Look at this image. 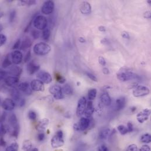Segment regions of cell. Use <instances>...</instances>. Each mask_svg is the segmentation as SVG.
Wrapping results in <instances>:
<instances>
[{"label": "cell", "mask_w": 151, "mask_h": 151, "mask_svg": "<svg viewBox=\"0 0 151 151\" xmlns=\"http://www.w3.org/2000/svg\"><path fill=\"white\" fill-rule=\"evenodd\" d=\"M33 50L36 55L42 56L49 54L51 51V47L47 43L39 42L34 45Z\"/></svg>", "instance_id": "cell-1"}, {"label": "cell", "mask_w": 151, "mask_h": 151, "mask_svg": "<svg viewBox=\"0 0 151 151\" xmlns=\"http://www.w3.org/2000/svg\"><path fill=\"white\" fill-rule=\"evenodd\" d=\"M51 146L53 148H58L64 145V134L62 131H57L51 139Z\"/></svg>", "instance_id": "cell-2"}, {"label": "cell", "mask_w": 151, "mask_h": 151, "mask_svg": "<svg viewBox=\"0 0 151 151\" xmlns=\"http://www.w3.org/2000/svg\"><path fill=\"white\" fill-rule=\"evenodd\" d=\"M32 24L34 27L37 30H44L47 27L48 21L43 15H38L34 18Z\"/></svg>", "instance_id": "cell-3"}, {"label": "cell", "mask_w": 151, "mask_h": 151, "mask_svg": "<svg viewBox=\"0 0 151 151\" xmlns=\"http://www.w3.org/2000/svg\"><path fill=\"white\" fill-rule=\"evenodd\" d=\"M117 78L122 82L133 79H140V77L131 71H121L117 74Z\"/></svg>", "instance_id": "cell-4"}, {"label": "cell", "mask_w": 151, "mask_h": 151, "mask_svg": "<svg viewBox=\"0 0 151 151\" xmlns=\"http://www.w3.org/2000/svg\"><path fill=\"white\" fill-rule=\"evenodd\" d=\"M90 125L89 118L82 117L79 122L74 125V130L76 131H84L88 129Z\"/></svg>", "instance_id": "cell-5"}, {"label": "cell", "mask_w": 151, "mask_h": 151, "mask_svg": "<svg viewBox=\"0 0 151 151\" xmlns=\"http://www.w3.org/2000/svg\"><path fill=\"white\" fill-rule=\"evenodd\" d=\"M49 92L53 95L54 98L56 100H60L64 98V94L62 92V88L59 85H52L50 87Z\"/></svg>", "instance_id": "cell-6"}, {"label": "cell", "mask_w": 151, "mask_h": 151, "mask_svg": "<svg viewBox=\"0 0 151 151\" xmlns=\"http://www.w3.org/2000/svg\"><path fill=\"white\" fill-rule=\"evenodd\" d=\"M132 93L135 97H142L149 95L150 90L146 87L143 85H138L134 89Z\"/></svg>", "instance_id": "cell-7"}, {"label": "cell", "mask_w": 151, "mask_h": 151, "mask_svg": "<svg viewBox=\"0 0 151 151\" xmlns=\"http://www.w3.org/2000/svg\"><path fill=\"white\" fill-rule=\"evenodd\" d=\"M87 100L85 97L81 98L78 102L77 108V117L80 118L84 115L87 106Z\"/></svg>", "instance_id": "cell-8"}, {"label": "cell", "mask_w": 151, "mask_h": 151, "mask_svg": "<svg viewBox=\"0 0 151 151\" xmlns=\"http://www.w3.org/2000/svg\"><path fill=\"white\" fill-rule=\"evenodd\" d=\"M37 77L38 80L41 81L44 84H49L52 81V76L48 72L41 71L38 72Z\"/></svg>", "instance_id": "cell-9"}, {"label": "cell", "mask_w": 151, "mask_h": 151, "mask_svg": "<svg viewBox=\"0 0 151 151\" xmlns=\"http://www.w3.org/2000/svg\"><path fill=\"white\" fill-rule=\"evenodd\" d=\"M55 4L52 1H45L41 8L42 13L45 15L51 14L54 10Z\"/></svg>", "instance_id": "cell-10"}, {"label": "cell", "mask_w": 151, "mask_h": 151, "mask_svg": "<svg viewBox=\"0 0 151 151\" xmlns=\"http://www.w3.org/2000/svg\"><path fill=\"white\" fill-rule=\"evenodd\" d=\"M31 87L32 91L36 92H43L45 90L44 83L38 79H34L31 83Z\"/></svg>", "instance_id": "cell-11"}, {"label": "cell", "mask_w": 151, "mask_h": 151, "mask_svg": "<svg viewBox=\"0 0 151 151\" xmlns=\"http://www.w3.org/2000/svg\"><path fill=\"white\" fill-rule=\"evenodd\" d=\"M12 62L15 65L19 64L23 59V55L21 51L16 50L10 54Z\"/></svg>", "instance_id": "cell-12"}, {"label": "cell", "mask_w": 151, "mask_h": 151, "mask_svg": "<svg viewBox=\"0 0 151 151\" xmlns=\"http://www.w3.org/2000/svg\"><path fill=\"white\" fill-rule=\"evenodd\" d=\"M150 115V110L149 109H145L141 112L138 113L136 116L137 120L139 123H143L144 122H145L148 119Z\"/></svg>", "instance_id": "cell-13"}, {"label": "cell", "mask_w": 151, "mask_h": 151, "mask_svg": "<svg viewBox=\"0 0 151 151\" xmlns=\"http://www.w3.org/2000/svg\"><path fill=\"white\" fill-rule=\"evenodd\" d=\"M3 108L7 111H12L15 107V102L11 99H5L2 103Z\"/></svg>", "instance_id": "cell-14"}, {"label": "cell", "mask_w": 151, "mask_h": 151, "mask_svg": "<svg viewBox=\"0 0 151 151\" xmlns=\"http://www.w3.org/2000/svg\"><path fill=\"white\" fill-rule=\"evenodd\" d=\"M18 89L27 95H30L32 93V90L31 89V85L27 82H24L19 84L18 85Z\"/></svg>", "instance_id": "cell-15"}, {"label": "cell", "mask_w": 151, "mask_h": 151, "mask_svg": "<svg viewBox=\"0 0 151 151\" xmlns=\"http://www.w3.org/2000/svg\"><path fill=\"white\" fill-rule=\"evenodd\" d=\"M80 11L81 13L84 15L90 14L92 11V8L91 4L87 1L83 2L80 5Z\"/></svg>", "instance_id": "cell-16"}, {"label": "cell", "mask_w": 151, "mask_h": 151, "mask_svg": "<svg viewBox=\"0 0 151 151\" xmlns=\"http://www.w3.org/2000/svg\"><path fill=\"white\" fill-rule=\"evenodd\" d=\"M95 111V108L93 106V103L91 101H89L88 102H87V106L86 109L84 112V115L85 116V118H90L92 115L94 113Z\"/></svg>", "instance_id": "cell-17"}, {"label": "cell", "mask_w": 151, "mask_h": 151, "mask_svg": "<svg viewBox=\"0 0 151 151\" xmlns=\"http://www.w3.org/2000/svg\"><path fill=\"white\" fill-rule=\"evenodd\" d=\"M40 68V66L36 64L34 61L29 62L27 64V70L28 71V73L30 75H32L34 74L39 71Z\"/></svg>", "instance_id": "cell-18"}, {"label": "cell", "mask_w": 151, "mask_h": 151, "mask_svg": "<svg viewBox=\"0 0 151 151\" xmlns=\"http://www.w3.org/2000/svg\"><path fill=\"white\" fill-rule=\"evenodd\" d=\"M19 82V78L16 77L9 76L5 79V83L6 85L9 87L14 88L18 84Z\"/></svg>", "instance_id": "cell-19"}, {"label": "cell", "mask_w": 151, "mask_h": 151, "mask_svg": "<svg viewBox=\"0 0 151 151\" xmlns=\"http://www.w3.org/2000/svg\"><path fill=\"white\" fill-rule=\"evenodd\" d=\"M116 109L117 111L123 109L126 103V99L124 97H121L116 100Z\"/></svg>", "instance_id": "cell-20"}, {"label": "cell", "mask_w": 151, "mask_h": 151, "mask_svg": "<svg viewBox=\"0 0 151 151\" xmlns=\"http://www.w3.org/2000/svg\"><path fill=\"white\" fill-rule=\"evenodd\" d=\"M22 72V69L18 66H12L8 71V75H9L10 76L13 77H18Z\"/></svg>", "instance_id": "cell-21"}, {"label": "cell", "mask_w": 151, "mask_h": 151, "mask_svg": "<svg viewBox=\"0 0 151 151\" xmlns=\"http://www.w3.org/2000/svg\"><path fill=\"white\" fill-rule=\"evenodd\" d=\"M100 98H101V102L102 103V104H103L104 105H105V106H110L111 105L112 100H111L110 96L109 95V94H108L107 92L102 93L101 95Z\"/></svg>", "instance_id": "cell-22"}, {"label": "cell", "mask_w": 151, "mask_h": 151, "mask_svg": "<svg viewBox=\"0 0 151 151\" xmlns=\"http://www.w3.org/2000/svg\"><path fill=\"white\" fill-rule=\"evenodd\" d=\"M10 93L11 97H12L13 100L18 104V102L20 101V100L22 99L19 91L15 88H13L11 89Z\"/></svg>", "instance_id": "cell-23"}, {"label": "cell", "mask_w": 151, "mask_h": 151, "mask_svg": "<svg viewBox=\"0 0 151 151\" xmlns=\"http://www.w3.org/2000/svg\"><path fill=\"white\" fill-rule=\"evenodd\" d=\"M31 45H32V40L29 37H27L24 39V40L22 41L20 46V49L23 51H26V50L30 48Z\"/></svg>", "instance_id": "cell-24"}, {"label": "cell", "mask_w": 151, "mask_h": 151, "mask_svg": "<svg viewBox=\"0 0 151 151\" xmlns=\"http://www.w3.org/2000/svg\"><path fill=\"white\" fill-rule=\"evenodd\" d=\"M49 123V120L48 119H43L41 120L37 124V129L38 131L40 132H43V131L45 130L46 126H47Z\"/></svg>", "instance_id": "cell-25"}, {"label": "cell", "mask_w": 151, "mask_h": 151, "mask_svg": "<svg viewBox=\"0 0 151 151\" xmlns=\"http://www.w3.org/2000/svg\"><path fill=\"white\" fill-rule=\"evenodd\" d=\"M111 134V131L109 128H104L102 130L99 134V138L101 140H105Z\"/></svg>", "instance_id": "cell-26"}, {"label": "cell", "mask_w": 151, "mask_h": 151, "mask_svg": "<svg viewBox=\"0 0 151 151\" xmlns=\"http://www.w3.org/2000/svg\"><path fill=\"white\" fill-rule=\"evenodd\" d=\"M62 90L64 94L67 95H71L73 94V89L72 87L68 84H66L64 85V87L62 88Z\"/></svg>", "instance_id": "cell-27"}, {"label": "cell", "mask_w": 151, "mask_h": 151, "mask_svg": "<svg viewBox=\"0 0 151 151\" xmlns=\"http://www.w3.org/2000/svg\"><path fill=\"white\" fill-rule=\"evenodd\" d=\"M97 91L95 88H92L88 91V98L89 101L94 100L97 97Z\"/></svg>", "instance_id": "cell-28"}, {"label": "cell", "mask_w": 151, "mask_h": 151, "mask_svg": "<svg viewBox=\"0 0 151 151\" xmlns=\"http://www.w3.org/2000/svg\"><path fill=\"white\" fill-rule=\"evenodd\" d=\"M11 64H12V61H11V55L10 54H8L5 58H4L3 63H2V66L4 68H7L8 66H9Z\"/></svg>", "instance_id": "cell-29"}, {"label": "cell", "mask_w": 151, "mask_h": 151, "mask_svg": "<svg viewBox=\"0 0 151 151\" xmlns=\"http://www.w3.org/2000/svg\"><path fill=\"white\" fill-rule=\"evenodd\" d=\"M32 149V145L30 141L26 140L23 142L22 149L24 151H31Z\"/></svg>", "instance_id": "cell-30"}, {"label": "cell", "mask_w": 151, "mask_h": 151, "mask_svg": "<svg viewBox=\"0 0 151 151\" xmlns=\"http://www.w3.org/2000/svg\"><path fill=\"white\" fill-rule=\"evenodd\" d=\"M51 36V30L48 28H46L45 29H44L42 31V37L43 38L44 40H48Z\"/></svg>", "instance_id": "cell-31"}, {"label": "cell", "mask_w": 151, "mask_h": 151, "mask_svg": "<svg viewBox=\"0 0 151 151\" xmlns=\"http://www.w3.org/2000/svg\"><path fill=\"white\" fill-rule=\"evenodd\" d=\"M19 146L17 142H13L7 146L5 151H18Z\"/></svg>", "instance_id": "cell-32"}, {"label": "cell", "mask_w": 151, "mask_h": 151, "mask_svg": "<svg viewBox=\"0 0 151 151\" xmlns=\"http://www.w3.org/2000/svg\"><path fill=\"white\" fill-rule=\"evenodd\" d=\"M141 141L142 143L149 144L151 142V136L149 134H144L141 136Z\"/></svg>", "instance_id": "cell-33"}, {"label": "cell", "mask_w": 151, "mask_h": 151, "mask_svg": "<svg viewBox=\"0 0 151 151\" xmlns=\"http://www.w3.org/2000/svg\"><path fill=\"white\" fill-rule=\"evenodd\" d=\"M55 77L56 80L57 81V82L59 83L60 84H63L65 83L66 79L63 76L60 75L59 73H55Z\"/></svg>", "instance_id": "cell-34"}, {"label": "cell", "mask_w": 151, "mask_h": 151, "mask_svg": "<svg viewBox=\"0 0 151 151\" xmlns=\"http://www.w3.org/2000/svg\"><path fill=\"white\" fill-rule=\"evenodd\" d=\"M117 129H118V131L120 132V134L122 135H124L126 134L127 133H128V131L127 128L123 125H119L117 127Z\"/></svg>", "instance_id": "cell-35"}, {"label": "cell", "mask_w": 151, "mask_h": 151, "mask_svg": "<svg viewBox=\"0 0 151 151\" xmlns=\"http://www.w3.org/2000/svg\"><path fill=\"white\" fill-rule=\"evenodd\" d=\"M8 131V127L4 125L3 123L0 125V136L4 137Z\"/></svg>", "instance_id": "cell-36"}, {"label": "cell", "mask_w": 151, "mask_h": 151, "mask_svg": "<svg viewBox=\"0 0 151 151\" xmlns=\"http://www.w3.org/2000/svg\"><path fill=\"white\" fill-rule=\"evenodd\" d=\"M19 4H21L22 5H27V6H31L33 5L36 4V1H32V0H30V1H27V0H25V1H19Z\"/></svg>", "instance_id": "cell-37"}, {"label": "cell", "mask_w": 151, "mask_h": 151, "mask_svg": "<svg viewBox=\"0 0 151 151\" xmlns=\"http://www.w3.org/2000/svg\"><path fill=\"white\" fill-rule=\"evenodd\" d=\"M15 17H16V11L15 10L11 11L9 13V22H11V23L13 22L15 18Z\"/></svg>", "instance_id": "cell-38"}, {"label": "cell", "mask_w": 151, "mask_h": 151, "mask_svg": "<svg viewBox=\"0 0 151 151\" xmlns=\"http://www.w3.org/2000/svg\"><path fill=\"white\" fill-rule=\"evenodd\" d=\"M32 37L34 40H37L40 37V33L37 30H33L31 31Z\"/></svg>", "instance_id": "cell-39"}, {"label": "cell", "mask_w": 151, "mask_h": 151, "mask_svg": "<svg viewBox=\"0 0 151 151\" xmlns=\"http://www.w3.org/2000/svg\"><path fill=\"white\" fill-rule=\"evenodd\" d=\"M28 116L29 119H31V120H35V119H36V118L37 117V113L36 112H35L34 111H29L28 114Z\"/></svg>", "instance_id": "cell-40"}, {"label": "cell", "mask_w": 151, "mask_h": 151, "mask_svg": "<svg viewBox=\"0 0 151 151\" xmlns=\"http://www.w3.org/2000/svg\"><path fill=\"white\" fill-rule=\"evenodd\" d=\"M7 41V37L4 34H0V47L3 46Z\"/></svg>", "instance_id": "cell-41"}, {"label": "cell", "mask_w": 151, "mask_h": 151, "mask_svg": "<svg viewBox=\"0 0 151 151\" xmlns=\"http://www.w3.org/2000/svg\"><path fill=\"white\" fill-rule=\"evenodd\" d=\"M97 151H110V150L106 145L102 144L98 146Z\"/></svg>", "instance_id": "cell-42"}, {"label": "cell", "mask_w": 151, "mask_h": 151, "mask_svg": "<svg viewBox=\"0 0 151 151\" xmlns=\"http://www.w3.org/2000/svg\"><path fill=\"white\" fill-rule=\"evenodd\" d=\"M126 151H138L137 145L135 144H131L127 148Z\"/></svg>", "instance_id": "cell-43"}, {"label": "cell", "mask_w": 151, "mask_h": 151, "mask_svg": "<svg viewBox=\"0 0 151 151\" xmlns=\"http://www.w3.org/2000/svg\"><path fill=\"white\" fill-rule=\"evenodd\" d=\"M86 74H87V77H88L89 79H91L92 81H95V82H97V81H98V79H97V78L94 75H93L92 74H91V73H90V72H86Z\"/></svg>", "instance_id": "cell-44"}, {"label": "cell", "mask_w": 151, "mask_h": 151, "mask_svg": "<svg viewBox=\"0 0 151 151\" xmlns=\"http://www.w3.org/2000/svg\"><path fill=\"white\" fill-rule=\"evenodd\" d=\"M98 61L99 63L102 65V66H105L106 65V61L105 60V58L103 56H99V58H98Z\"/></svg>", "instance_id": "cell-45"}, {"label": "cell", "mask_w": 151, "mask_h": 151, "mask_svg": "<svg viewBox=\"0 0 151 151\" xmlns=\"http://www.w3.org/2000/svg\"><path fill=\"white\" fill-rule=\"evenodd\" d=\"M7 75H8L7 72L3 70H0V81L4 79L7 77Z\"/></svg>", "instance_id": "cell-46"}, {"label": "cell", "mask_w": 151, "mask_h": 151, "mask_svg": "<svg viewBox=\"0 0 151 151\" xmlns=\"http://www.w3.org/2000/svg\"><path fill=\"white\" fill-rule=\"evenodd\" d=\"M21 40L20 39H18L14 44L13 46V49L14 50H16V49H18L19 48L20 46V45H21Z\"/></svg>", "instance_id": "cell-47"}, {"label": "cell", "mask_w": 151, "mask_h": 151, "mask_svg": "<svg viewBox=\"0 0 151 151\" xmlns=\"http://www.w3.org/2000/svg\"><path fill=\"white\" fill-rule=\"evenodd\" d=\"M139 151H150V148L148 145H144L139 149Z\"/></svg>", "instance_id": "cell-48"}, {"label": "cell", "mask_w": 151, "mask_h": 151, "mask_svg": "<svg viewBox=\"0 0 151 151\" xmlns=\"http://www.w3.org/2000/svg\"><path fill=\"white\" fill-rule=\"evenodd\" d=\"M30 58H31V51H29L27 53V54L26 55L25 57L24 58V61L25 62H28V61H30Z\"/></svg>", "instance_id": "cell-49"}, {"label": "cell", "mask_w": 151, "mask_h": 151, "mask_svg": "<svg viewBox=\"0 0 151 151\" xmlns=\"http://www.w3.org/2000/svg\"><path fill=\"white\" fill-rule=\"evenodd\" d=\"M37 139L39 141H43L45 139V134L43 132H40L37 136Z\"/></svg>", "instance_id": "cell-50"}, {"label": "cell", "mask_w": 151, "mask_h": 151, "mask_svg": "<svg viewBox=\"0 0 151 151\" xmlns=\"http://www.w3.org/2000/svg\"><path fill=\"white\" fill-rule=\"evenodd\" d=\"M121 36L125 39H130V36L129 33L126 32V31H123L122 32Z\"/></svg>", "instance_id": "cell-51"}, {"label": "cell", "mask_w": 151, "mask_h": 151, "mask_svg": "<svg viewBox=\"0 0 151 151\" xmlns=\"http://www.w3.org/2000/svg\"><path fill=\"white\" fill-rule=\"evenodd\" d=\"M127 129H128V132H131L133 131V130H134V128H133V125L131 122H128V125H127Z\"/></svg>", "instance_id": "cell-52"}, {"label": "cell", "mask_w": 151, "mask_h": 151, "mask_svg": "<svg viewBox=\"0 0 151 151\" xmlns=\"http://www.w3.org/2000/svg\"><path fill=\"white\" fill-rule=\"evenodd\" d=\"M144 17L145 18L150 19L151 18V13H150V11H146V12H145L144 13Z\"/></svg>", "instance_id": "cell-53"}, {"label": "cell", "mask_w": 151, "mask_h": 151, "mask_svg": "<svg viewBox=\"0 0 151 151\" xmlns=\"http://www.w3.org/2000/svg\"><path fill=\"white\" fill-rule=\"evenodd\" d=\"M6 145L5 141L4 140V137H0V146H5Z\"/></svg>", "instance_id": "cell-54"}, {"label": "cell", "mask_w": 151, "mask_h": 151, "mask_svg": "<svg viewBox=\"0 0 151 151\" xmlns=\"http://www.w3.org/2000/svg\"><path fill=\"white\" fill-rule=\"evenodd\" d=\"M25 103H26V100H25V99L22 98V99L20 100V101L18 102V105L19 107H23V106H24V105H25Z\"/></svg>", "instance_id": "cell-55"}, {"label": "cell", "mask_w": 151, "mask_h": 151, "mask_svg": "<svg viewBox=\"0 0 151 151\" xmlns=\"http://www.w3.org/2000/svg\"><path fill=\"white\" fill-rule=\"evenodd\" d=\"M102 72L105 75H108L109 74V71L107 68H103L102 69Z\"/></svg>", "instance_id": "cell-56"}, {"label": "cell", "mask_w": 151, "mask_h": 151, "mask_svg": "<svg viewBox=\"0 0 151 151\" xmlns=\"http://www.w3.org/2000/svg\"><path fill=\"white\" fill-rule=\"evenodd\" d=\"M98 30H99V31H100L101 32H105L107 30L106 28L105 27H103V26H99L98 27Z\"/></svg>", "instance_id": "cell-57"}, {"label": "cell", "mask_w": 151, "mask_h": 151, "mask_svg": "<svg viewBox=\"0 0 151 151\" xmlns=\"http://www.w3.org/2000/svg\"><path fill=\"white\" fill-rule=\"evenodd\" d=\"M79 41L81 42V43H84V42H85V38H84L83 37H80L79 38Z\"/></svg>", "instance_id": "cell-58"}, {"label": "cell", "mask_w": 151, "mask_h": 151, "mask_svg": "<svg viewBox=\"0 0 151 151\" xmlns=\"http://www.w3.org/2000/svg\"><path fill=\"white\" fill-rule=\"evenodd\" d=\"M108 42V40L106 39V38H103L102 40H101V43L102 44H106Z\"/></svg>", "instance_id": "cell-59"}, {"label": "cell", "mask_w": 151, "mask_h": 151, "mask_svg": "<svg viewBox=\"0 0 151 151\" xmlns=\"http://www.w3.org/2000/svg\"><path fill=\"white\" fill-rule=\"evenodd\" d=\"M136 110V107H132V108H131V111H132V112H135Z\"/></svg>", "instance_id": "cell-60"}, {"label": "cell", "mask_w": 151, "mask_h": 151, "mask_svg": "<svg viewBox=\"0 0 151 151\" xmlns=\"http://www.w3.org/2000/svg\"><path fill=\"white\" fill-rule=\"evenodd\" d=\"M3 30V26L2 24H0V32L2 31V30Z\"/></svg>", "instance_id": "cell-61"}, {"label": "cell", "mask_w": 151, "mask_h": 151, "mask_svg": "<svg viewBox=\"0 0 151 151\" xmlns=\"http://www.w3.org/2000/svg\"><path fill=\"white\" fill-rule=\"evenodd\" d=\"M3 16V14L2 13L0 12V18H1Z\"/></svg>", "instance_id": "cell-62"}, {"label": "cell", "mask_w": 151, "mask_h": 151, "mask_svg": "<svg viewBox=\"0 0 151 151\" xmlns=\"http://www.w3.org/2000/svg\"><path fill=\"white\" fill-rule=\"evenodd\" d=\"M148 3L150 5V4H151V1H150V0H148Z\"/></svg>", "instance_id": "cell-63"}, {"label": "cell", "mask_w": 151, "mask_h": 151, "mask_svg": "<svg viewBox=\"0 0 151 151\" xmlns=\"http://www.w3.org/2000/svg\"><path fill=\"white\" fill-rule=\"evenodd\" d=\"M0 57H1V55H0Z\"/></svg>", "instance_id": "cell-64"}]
</instances>
